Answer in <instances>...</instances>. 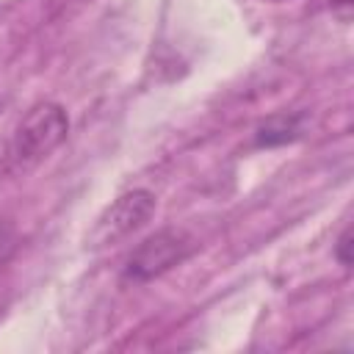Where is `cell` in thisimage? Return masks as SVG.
Segmentation results:
<instances>
[{"label":"cell","mask_w":354,"mask_h":354,"mask_svg":"<svg viewBox=\"0 0 354 354\" xmlns=\"http://www.w3.org/2000/svg\"><path fill=\"white\" fill-rule=\"evenodd\" d=\"M332 11H335L343 22H348V17H351V0H335V3H332Z\"/></svg>","instance_id":"5b68a950"},{"label":"cell","mask_w":354,"mask_h":354,"mask_svg":"<svg viewBox=\"0 0 354 354\" xmlns=\"http://www.w3.org/2000/svg\"><path fill=\"white\" fill-rule=\"evenodd\" d=\"M66 133H69V116L64 105L50 100L36 102L11 133V141L6 149V169L25 171L41 163L66 141Z\"/></svg>","instance_id":"6da1fadb"},{"label":"cell","mask_w":354,"mask_h":354,"mask_svg":"<svg viewBox=\"0 0 354 354\" xmlns=\"http://www.w3.org/2000/svg\"><path fill=\"white\" fill-rule=\"evenodd\" d=\"M335 252H337V260H340L343 266H351V230H343V235H340Z\"/></svg>","instance_id":"277c9868"},{"label":"cell","mask_w":354,"mask_h":354,"mask_svg":"<svg viewBox=\"0 0 354 354\" xmlns=\"http://www.w3.org/2000/svg\"><path fill=\"white\" fill-rule=\"evenodd\" d=\"M155 213V194L147 188H133L116 196L97 218L88 232V246H111L141 230Z\"/></svg>","instance_id":"7a4b0ae2"},{"label":"cell","mask_w":354,"mask_h":354,"mask_svg":"<svg viewBox=\"0 0 354 354\" xmlns=\"http://www.w3.org/2000/svg\"><path fill=\"white\" fill-rule=\"evenodd\" d=\"M191 249L194 241L183 230H158L133 249L124 266V277L133 282H149L174 268L177 263H183L191 254Z\"/></svg>","instance_id":"3957f363"},{"label":"cell","mask_w":354,"mask_h":354,"mask_svg":"<svg viewBox=\"0 0 354 354\" xmlns=\"http://www.w3.org/2000/svg\"><path fill=\"white\" fill-rule=\"evenodd\" d=\"M268 3H279V0H268Z\"/></svg>","instance_id":"52a82bcc"},{"label":"cell","mask_w":354,"mask_h":354,"mask_svg":"<svg viewBox=\"0 0 354 354\" xmlns=\"http://www.w3.org/2000/svg\"><path fill=\"white\" fill-rule=\"evenodd\" d=\"M6 252H8V235H6V232H0V263L6 260Z\"/></svg>","instance_id":"8992f818"}]
</instances>
